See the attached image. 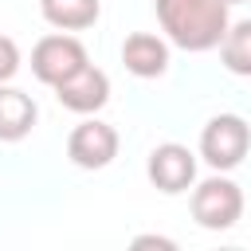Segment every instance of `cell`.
I'll return each instance as SVG.
<instances>
[{
  "mask_svg": "<svg viewBox=\"0 0 251 251\" xmlns=\"http://www.w3.org/2000/svg\"><path fill=\"white\" fill-rule=\"evenodd\" d=\"M157 24L165 39L180 51H216L227 31V4L224 0H153Z\"/></svg>",
  "mask_w": 251,
  "mask_h": 251,
  "instance_id": "cell-1",
  "label": "cell"
},
{
  "mask_svg": "<svg viewBox=\"0 0 251 251\" xmlns=\"http://www.w3.org/2000/svg\"><path fill=\"white\" fill-rule=\"evenodd\" d=\"M251 149V126L239 114H216L204 122L200 129V161L216 173H231L235 165H243Z\"/></svg>",
  "mask_w": 251,
  "mask_h": 251,
  "instance_id": "cell-2",
  "label": "cell"
},
{
  "mask_svg": "<svg viewBox=\"0 0 251 251\" xmlns=\"http://www.w3.org/2000/svg\"><path fill=\"white\" fill-rule=\"evenodd\" d=\"M188 208H192V220H196L200 227H208V231H227V227H235L239 216H243V188H239L231 176L216 173V176L192 184Z\"/></svg>",
  "mask_w": 251,
  "mask_h": 251,
  "instance_id": "cell-3",
  "label": "cell"
},
{
  "mask_svg": "<svg viewBox=\"0 0 251 251\" xmlns=\"http://www.w3.org/2000/svg\"><path fill=\"white\" fill-rule=\"evenodd\" d=\"M86 59V47L82 39H75L71 31H55V35H43L35 47H31V75L43 82V86H59L63 78H71Z\"/></svg>",
  "mask_w": 251,
  "mask_h": 251,
  "instance_id": "cell-4",
  "label": "cell"
},
{
  "mask_svg": "<svg viewBox=\"0 0 251 251\" xmlns=\"http://www.w3.org/2000/svg\"><path fill=\"white\" fill-rule=\"evenodd\" d=\"M145 176L165 196L188 192L196 184V153L180 141H161V145H153V153L145 161Z\"/></svg>",
  "mask_w": 251,
  "mask_h": 251,
  "instance_id": "cell-5",
  "label": "cell"
},
{
  "mask_svg": "<svg viewBox=\"0 0 251 251\" xmlns=\"http://www.w3.org/2000/svg\"><path fill=\"white\" fill-rule=\"evenodd\" d=\"M118 129L110 126V122H102V118H86V122H78L75 129H71V137H67V157H71V165H78V169H106L114 157H118Z\"/></svg>",
  "mask_w": 251,
  "mask_h": 251,
  "instance_id": "cell-6",
  "label": "cell"
},
{
  "mask_svg": "<svg viewBox=\"0 0 251 251\" xmlns=\"http://www.w3.org/2000/svg\"><path fill=\"white\" fill-rule=\"evenodd\" d=\"M59 106L71 114H98L110 102V75L94 63H82L71 78H63L59 86H51Z\"/></svg>",
  "mask_w": 251,
  "mask_h": 251,
  "instance_id": "cell-7",
  "label": "cell"
},
{
  "mask_svg": "<svg viewBox=\"0 0 251 251\" xmlns=\"http://www.w3.org/2000/svg\"><path fill=\"white\" fill-rule=\"evenodd\" d=\"M122 63L133 78H161L169 71V39L153 31H133L122 43Z\"/></svg>",
  "mask_w": 251,
  "mask_h": 251,
  "instance_id": "cell-8",
  "label": "cell"
},
{
  "mask_svg": "<svg viewBox=\"0 0 251 251\" xmlns=\"http://www.w3.org/2000/svg\"><path fill=\"white\" fill-rule=\"evenodd\" d=\"M39 122V106L31 94H24L20 86H8L0 82V141L12 145V141H24Z\"/></svg>",
  "mask_w": 251,
  "mask_h": 251,
  "instance_id": "cell-9",
  "label": "cell"
},
{
  "mask_svg": "<svg viewBox=\"0 0 251 251\" xmlns=\"http://www.w3.org/2000/svg\"><path fill=\"white\" fill-rule=\"evenodd\" d=\"M39 16L55 31H86L102 16V0H39Z\"/></svg>",
  "mask_w": 251,
  "mask_h": 251,
  "instance_id": "cell-10",
  "label": "cell"
},
{
  "mask_svg": "<svg viewBox=\"0 0 251 251\" xmlns=\"http://www.w3.org/2000/svg\"><path fill=\"white\" fill-rule=\"evenodd\" d=\"M220 63L239 75V78H251V20H235L227 24L224 39H220Z\"/></svg>",
  "mask_w": 251,
  "mask_h": 251,
  "instance_id": "cell-11",
  "label": "cell"
},
{
  "mask_svg": "<svg viewBox=\"0 0 251 251\" xmlns=\"http://www.w3.org/2000/svg\"><path fill=\"white\" fill-rule=\"evenodd\" d=\"M16 71H20V47H16V39L0 35V82H12Z\"/></svg>",
  "mask_w": 251,
  "mask_h": 251,
  "instance_id": "cell-12",
  "label": "cell"
},
{
  "mask_svg": "<svg viewBox=\"0 0 251 251\" xmlns=\"http://www.w3.org/2000/svg\"><path fill=\"white\" fill-rule=\"evenodd\" d=\"M133 247H169V251H173L176 243H173V239H165V235H137V239H133Z\"/></svg>",
  "mask_w": 251,
  "mask_h": 251,
  "instance_id": "cell-13",
  "label": "cell"
},
{
  "mask_svg": "<svg viewBox=\"0 0 251 251\" xmlns=\"http://www.w3.org/2000/svg\"><path fill=\"white\" fill-rule=\"evenodd\" d=\"M224 4H247V0H224Z\"/></svg>",
  "mask_w": 251,
  "mask_h": 251,
  "instance_id": "cell-14",
  "label": "cell"
}]
</instances>
